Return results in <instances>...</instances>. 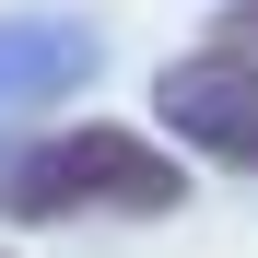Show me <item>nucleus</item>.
<instances>
[{"instance_id":"obj_2","label":"nucleus","mask_w":258,"mask_h":258,"mask_svg":"<svg viewBox=\"0 0 258 258\" xmlns=\"http://www.w3.org/2000/svg\"><path fill=\"white\" fill-rule=\"evenodd\" d=\"M153 106L176 117L200 153H223V164L258 176V71H235V59H188V71L153 82Z\"/></svg>"},{"instance_id":"obj_1","label":"nucleus","mask_w":258,"mask_h":258,"mask_svg":"<svg viewBox=\"0 0 258 258\" xmlns=\"http://www.w3.org/2000/svg\"><path fill=\"white\" fill-rule=\"evenodd\" d=\"M176 188L188 176L141 129H59V141H35L0 176V211L12 223H47V211H176Z\"/></svg>"},{"instance_id":"obj_3","label":"nucleus","mask_w":258,"mask_h":258,"mask_svg":"<svg viewBox=\"0 0 258 258\" xmlns=\"http://www.w3.org/2000/svg\"><path fill=\"white\" fill-rule=\"evenodd\" d=\"M223 35H235V47H258V0H235V12H223Z\"/></svg>"}]
</instances>
